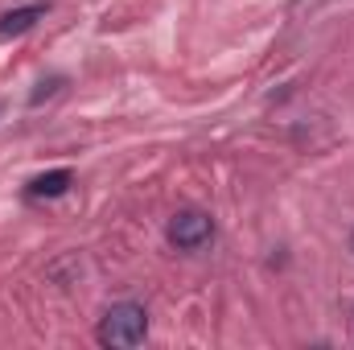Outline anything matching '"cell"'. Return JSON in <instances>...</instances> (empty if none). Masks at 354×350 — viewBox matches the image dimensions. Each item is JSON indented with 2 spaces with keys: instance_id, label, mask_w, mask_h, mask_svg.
<instances>
[{
  "instance_id": "cell-1",
  "label": "cell",
  "mask_w": 354,
  "mask_h": 350,
  "mask_svg": "<svg viewBox=\"0 0 354 350\" xmlns=\"http://www.w3.org/2000/svg\"><path fill=\"white\" fill-rule=\"evenodd\" d=\"M145 334H149V313L132 301L111 305L99 322V342L103 347H136V342H145Z\"/></svg>"
},
{
  "instance_id": "cell-2",
  "label": "cell",
  "mask_w": 354,
  "mask_h": 350,
  "mask_svg": "<svg viewBox=\"0 0 354 350\" xmlns=\"http://www.w3.org/2000/svg\"><path fill=\"white\" fill-rule=\"evenodd\" d=\"M210 235H214V223H210V214H202V210H177L174 223H169V243L181 248V252L202 248Z\"/></svg>"
},
{
  "instance_id": "cell-3",
  "label": "cell",
  "mask_w": 354,
  "mask_h": 350,
  "mask_svg": "<svg viewBox=\"0 0 354 350\" xmlns=\"http://www.w3.org/2000/svg\"><path fill=\"white\" fill-rule=\"evenodd\" d=\"M71 190V169H54V174H41L29 181V198H58V194H66Z\"/></svg>"
},
{
  "instance_id": "cell-4",
  "label": "cell",
  "mask_w": 354,
  "mask_h": 350,
  "mask_svg": "<svg viewBox=\"0 0 354 350\" xmlns=\"http://www.w3.org/2000/svg\"><path fill=\"white\" fill-rule=\"evenodd\" d=\"M37 21H41V4H25V8H12V12L0 17V33H4V37L25 33V29H33Z\"/></svg>"
}]
</instances>
